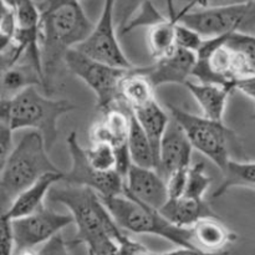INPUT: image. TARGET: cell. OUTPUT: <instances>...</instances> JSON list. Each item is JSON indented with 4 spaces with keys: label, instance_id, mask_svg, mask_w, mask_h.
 Returning <instances> with one entry per match:
<instances>
[{
    "label": "cell",
    "instance_id": "6da1fadb",
    "mask_svg": "<svg viewBox=\"0 0 255 255\" xmlns=\"http://www.w3.org/2000/svg\"><path fill=\"white\" fill-rule=\"evenodd\" d=\"M39 25L42 89L52 91L55 80L65 67V56L79 46L94 29L80 0H42Z\"/></svg>",
    "mask_w": 255,
    "mask_h": 255
},
{
    "label": "cell",
    "instance_id": "7a4b0ae2",
    "mask_svg": "<svg viewBox=\"0 0 255 255\" xmlns=\"http://www.w3.org/2000/svg\"><path fill=\"white\" fill-rule=\"evenodd\" d=\"M192 76L234 91L238 82L255 77V35L233 32L204 39Z\"/></svg>",
    "mask_w": 255,
    "mask_h": 255
},
{
    "label": "cell",
    "instance_id": "3957f363",
    "mask_svg": "<svg viewBox=\"0 0 255 255\" xmlns=\"http://www.w3.org/2000/svg\"><path fill=\"white\" fill-rule=\"evenodd\" d=\"M47 199L52 203L62 204L74 218L76 236L72 244H84L87 252L100 244L114 239L124 233L107 211L99 194L86 187L55 184Z\"/></svg>",
    "mask_w": 255,
    "mask_h": 255
},
{
    "label": "cell",
    "instance_id": "277c9868",
    "mask_svg": "<svg viewBox=\"0 0 255 255\" xmlns=\"http://www.w3.org/2000/svg\"><path fill=\"white\" fill-rule=\"evenodd\" d=\"M76 109L74 102L52 99L31 86L11 99L0 100V121L12 132L25 128L39 132L50 151L59 138L60 119Z\"/></svg>",
    "mask_w": 255,
    "mask_h": 255
},
{
    "label": "cell",
    "instance_id": "5b68a950",
    "mask_svg": "<svg viewBox=\"0 0 255 255\" xmlns=\"http://www.w3.org/2000/svg\"><path fill=\"white\" fill-rule=\"evenodd\" d=\"M62 172L49 156L41 134L26 132L12 148L0 176V213H7L15 199L47 173Z\"/></svg>",
    "mask_w": 255,
    "mask_h": 255
},
{
    "label": "cell",
    "instance_id": "8992f818",
    "mask_svg": "<svg viewBox=\"0 0 255 255\" xmlns=\"http://www.w3.org/2000/svg\"><path fill=\"white\" fill-rule=\"evenodd\" d=\"M101 201L122 231L134 234L156 236L171 242L177 247L196 248L192 243L191 229L174 226L164 218L159 211L144 206L137 199L127 194H120L101 198Z\"/></svg>",
    "mask_w": 255,
    "mask_h": 255
},
{
    "label": "cell",
    "instance_id": "52a82bcc",
    "mask_svg": "<svg viewBox=\"0 0 255 255\" xmlns=\"http://www.w3.org/2000/svg\"><path fill=\"white\" fill-rule=\"evenodd\" d=\"M172 119L183 128L193 149L201 152L211 159L221 171L231 161V144L236 139V133L224 122L207 119L203 115H196L174 105H168Z\"/></svg>",
    "mask_w": 255,
    "mask_h": 255
},
{
    "label": "cell",
    "instance_id": "ba28073f",
    "mask_svg": "<svg viewBox=\"0 0 255 255\" xmlns=\"http://www.w3.org/2000/svg\"><path fill=\"white\" fill-rule=\"evenodd\" d=\"M174 12L167 15L193 29L204 39L233 32L253 34L255 30V1L234 6L193 10L182 15H176Z\"/></svg>",
    "mask_w": 255,
    "mask_h": 255
},
{
    "label": "cell",
    "instance_id": "9c48e42d",
    "mask_svg": "<svg viewBox=\"0 0 255 255\" xmlns=\"http://www.w3.org/2000/svg\"><path fill=\"white\" fill-rule=\"evenodd\" d=\"M65 67L84 81L96 96L97 109L105 112L121 102L120 86L129 70L95 61L79 50L72 49L65 56ZM136 67V66H134Z\"/></svg>",
    "mask_w": 255,
    "mask_h": 255
},
{
    "label": "cell",
    "instance_id": "30bf717a",
    "mask_svg": "<svg viewBox=\"0 0 255 255\" xmlns=\"http://www.w3.org/2000/svg\"><path fill=\"white\" fill-rule=\"evenodd\" d=\"M66 142L71 158V166L69 171L64 172L62 183L69 186L86 187L96 192L101 198L124 194L125 179L116 171L102 173L92 168L87 161L85 148L80 144L76 132L72 131L67 136Z\"/></svg>",
    "mask_w": 255,
    "mask_h": 255
},
{
    "label": "cell",
    "instance_id": "8fae6325",
    "mask_svg": "<svg viewBox=\"0 0 255 255\" xmlns=\"http://www.w3.org/2000/svg\"><path fill=\"white\" fill-rule=\"evenodd\" d=\"M114 1L105 0L99 21L94 25L89 36L75 49L95 61L120 69H133V64L126 56L119 42L114 17Z\"/></svg>",
    "mask_w": 255,
    "mask_h": 255
},
{
    "label": "cell",
    "instance_id": "7c38bea8",
    "mask_svg": "<svg viewBox=\"0 0 255 255\" xmlns=\"http://www.w3.org/2000/svg\"><path fill=\"white\" fill-rule=\"evenodd\" d=\"M71 224H74L71 214L59 213L46 206L26 217L12 219L15 252L44 246Z\"/></svg>",
    "mask_w": 255,
    "mask_h": 255
},
{
    "label": "cell",
    "instance_id": "4fadbf2b",
    "mask_svg": "<svg viewBox=\"0 0 255 255\" xmlns=\"http://www.w3.org/2000/svg\"><path fill=\"white\" fill-rule=\"evenodd\" d=\"M124 194L156 211H159L169 199L166 179L157 169L143 168L134 164H132L125 178Z\"/></svg>",
    "mask_w": 255,
    "mask_h": 255
},
{
    "label": "cell",
    "instance_id": "5bb4252c",
    "mask_svg": "<svg viewBox=\"0 0 255 255\" xmlns=\"http://www.w3.org/2000/svg\"><path fill=\"white\" fill-rule=\"evenodd\" d=\"M192 152L193 147L186 132L171 117L159 147L157 172L166 179L174 172L188 169L191 167Z\"/></svg>",
    "mask_w": 255,
    "mask_h": 255
},
{
    "label": "cell",
    "instance_id": "9a60e30c",
    "mask_svg": "<svg viewBox=\"0 0 255 255\" xmlns=\"http://www.w3.org/2000/svg\"><path fill=\"white\" fill-rule=\"evenodd\" d=\"M196 62V52L178 47L168 56L144 66L143 72L156 89L168 84L184 85L193 74Z\"/></svg>",
    "mask_w": 255,
    "mask_h": 255
},
{
    "label": "cell",
    "instance_id": "2e32d148",
    "mask_svg": "<svg viewBox=\"0 0 255 255\" xmlns=\"http://www.w3.org/2000/svg\"><path fill=\"white\" fill-rule=\"evenodd\" d=\"M102 114V119L95 122L90 128L91 142H106L114 147L115 151L127 148L132 120L131 110L121 102Z\"/></svg>",
    "mask_w": 255,
    "mask_h": 255
},
{
    "label": "cell",
    "instance_id": "e0dca14e",
    "mask_svg": "<svg viewBox=\"0 0 255 255\" xmlns=\"http://www.w3.org/2000/svg\"><path fill=\"white\" fill-rule=\"evenodd\" d=\"M186 89L201 109L202 115L214 121L224 122L228 100L233 90L216 84H206L199 81H187Z\"/></svg>",
    "mask_w": 255,
    "mask_h": 255
},
{
    "label": "cell",
    "instance_id": "ac0fdd59",
    "mask_svg": "<svg viewBox=\"0 0 255 255\" xmlns=\"http://www.w3.org/2000/svg\"><path fill=\"white\" fill-rule=\"evenodd\" d=\"M159 213L181 228H191L203 218L218 217L206 199H194L186 196L169 198L159 209Z\"/></svg>",
    "mask_w": 255,
    "mask_h": 255
},
{
    "label": "cell",
    "instance_id": "d6986e66",
    "mask_svg": "<svg viewBox=\"0 0 255 255\" xmlns=\"http://www.w3.org/2000/svg\"><path fill=\"white\" fill-rule=\"evenodd\" d=\"M189 229L193 246L209 253H222L226 247L234 243L238 238L234 232L219 221V217L201 219Z\"/></svg>",
    "mask_w": 255,
    "mask_h": 255
},
{
    "label": "cell",
    "instance_id": "ffe728a7",
    "mask_svg": "<svg viewBox=\"0 0 255 255\" xmlns=\"http://www.w3.org/2000/svg\"><path fill=\"white\" fill-rule=\"evenodd\" d=\"M64 172L65 171L59 172V173L45 174L32 186L25 189L11 204L10 209L7 211V216L11 219L22 218V217L35 213L42 207H45V199L49 196V192L51 191L55 184L62 182Z\"/></svg>",
    "mask_w": 255,
    "mask_h": 255
},
{
    "label": "cell",
    "instance_id": "44dd1931",
    "mask_svg": "<svg viewBox=\"0 0 255 255\" xmlns=\"http://www.w3.org/2000/svg\"><path fill=\"white\" fill-rule=\"evenodd\" d=\"M156 87L152 85L143 67H133L127 72L120 86V97L131 111L143 107L156 100Z\"/></svg>",
    "mask_w": 255,
    "mask_h": 255
},
{
    "label": "cell",
    "instance_id": "7402d4cb",
    "mask_svg": "<svg viewBox=\"0 0 255 255\" xmlns=\"http://www.w3.org/2000/svg\"><path fill=\"white\" fill-rule=\"evenodd\" d=\"M132 115L137 120L139 126L142 127L146 136L148 137L154 154H156L157 167H158L159 147H161L164 132H166L169 121H171L168 112L157 102V100H154L153 102L146 105V106L133 110Z\"/></svg>",
    "mask_w": 255,
    "mask_h": 255
},
{
    "label": "cell",
    "instance_id": "603a6c76",
    "mask_svg": "<svg viewBox=\"0 0 255 255\" xmlns=\"http://www.w3.org/2000/svg\"><path fill=\"white\" fill-rule=\"evenodd\" d=\"M177 21L164 15L156 24L147 27V46L151 56L156 60L166 57L176 51Z\"/></svg>",
    "mask_w": 255,
    "mask_h": 255
},
{
    "label": "cell",
    "instance_id": "cb8c5ba5",
    "mask_svg": "<svg viewBox=\"0 0 255 255\" xmlns=\"http://www.w3.org/2000/svg\"><path fill=\"white\" fill-rule=\"evenodd\" d=\"M222 173L223 182L213 193V198L224 196L232 188H251L255 191V161L231 159Z\"/></svg>",
    "mask_w": 255,
    "mask_h": 255
},
{
    "label": "cell",
    "instance_id": "d4e9b609",
    "mask_svg": "<svg viewBox=\"0 0 255 255\" xmlns=\"http://www.w3.org/2000/svg\"><path fill=\"white\" fill-rule=\"evenodd\" d=\"M127 147H128L132 164L143 167V168L157 169V158L151 146V142L133 115H132Z\"/></svg>",
    "mask_w": 255,
    "mask_h": 255
},
{
    "label": "cell",
    "instance_id": "484cf974",
    "mask_svg": "<svg viewBox=\"0 0 255 255\" xmlns=\"http://www.w3.org/2000/svg\"><path fill=\"white\" fill-rule=\"evenodd\" d=\"M87 161L92 168L102 173L116 171V153L111 144L106 142H91L89 148H85Z\"/></svg>",
    "mask_w": 255,
    "mask_h": 255
},
{
    "label": "cell",
    "instance_id": "4316f807",
    "mask_svg": "<svg viewBox=\"0 0 255 255\" xmlns=\"http://www.w3.org/2000/svg\"><path fill=\"white\" fill-rule=\"evenodd\" d=\"M212 184V178L207 173L206 164L203 162L193 164L189 167L187 184L183 196L194 199H206L207 192Z\"/></svg>",
    "mask_w": 255,
    "mask_h": 255
},
{
    "label": "cell",
    "instance_id": "83f0119b",
    "mask_svg": "<svg viewBox=\"0 0 255 255\" xmlns=\"http://www.w3.org/2000/svg\"><path fill=\"white\" fill-rule=\"evenodd\" d=\"M144 1L146 0H115L114 17L119 32L133 19Z\"/></svg>",
    "mask_w": 255,
    "mask_h": 255
},
{
    "label": "cell",
    "instance_id": "f1b7e54d",
    "mask_svg": "<svg viewBox=\"0 0 255 255\" xmlns=\"http://www.w3.org/2000/svg\"><path fill=\"white\" fill-rule=\"evenodd\" d=\"M176 37L177 47L189 50V51H193L196 54L201 49L202 44L204 41V37L201 36L198 32L178 21H177L176 27Z\"/></svg>",
    "mask_w": 255,
    "mask_h": 255
},
{
    "label": "cell",
    "instance_id": "f546056e",
    "mask_svg": "<svg viewBox=\"0 0 255 255\" xmlns=\"http://www.w3.org/2000/svg\"><path fill=\"white\" fill-rule=\"evenodd\" d=\"M181 1L186 2V5L179 11L176 10V12H174L176 15L186 14V12L199 9H214V7L234 6V5L247 4V2L255 1V0H181Z\"/></svg>",
    "mask_w": 255,
    "mask_h": 255
},
{
    "label": "cell",
    "instance_id": "4dcf8cb0",
    "mask_svg": "<svg viewBox=\"0 0 255 255\" xmlns=\"http://www.w3.org/2000/svg\"><path fill=\"white\" fill-rule=\"evenodd\" d=\"M15 243L12 219L7 213H0V255H14Z\"/></svg>",
    "mask_w": 255,
    "mask_h": 255
},
{
    "label": "cell",
    "instance_id": "1f68e13d",
    "mask_svg": "<svg viewBox=\"0 0 255 255\" xmlns=\"http://www.w3.org/2000/svg\"><path fill=\"white\" fill-rule=\"evenodd\" d=\"M117 247H119L120 255H153V252L149 251L148 248L141 244L139 242L129 238L126 232L119 237L116 241Z\"/></svg>",
    "mask_w": 255,
    "mask_h": 255
},
{
    "label": "cell",
    "instance_id": "d6a6232c",
    "mask_svg": "<svg viewBox=\"0 0 255 255\" xmlns=\"http://www.w3.org/2000/svg\"><path fill=\"white\" fill-rule=\"evenodd\" d=\"M12 131L5 122L0 121V176H1L7 158L12 151Z\"/></svg>",
    "mask_w": 255,
    "mask_h": 255
},
{
    "label": "cell",
    "instance_id": "836d02e7",
    "mask_svg": "<svg viewBox=\"0 0 255 255\" xmlns=\"http://www.w3.org/2000/svg\"><path fill=\"white\" fill-rule=\"evenodd\" d=\"M188 169H182V171L174 172V173H172L171 176L166 178L169 198H178V197L183 196L187 184Z\"/></svg>",
    "mask_w": 255,
    "mask_h": 255
},
{
    "label": "cell",
    "instance_id": "e575fe53",
    "mask_svg": "<svg viewBox=\"0 0 255 255\" xmlns=\"http://www.w3.org/2000/svg\"><path fill=\"white\" fill-rule=\"evenodd\" d=\"M40 255H72L70 252V244L65 242L61 234H57L47 243H45L39 251Z\"/></svg>",
    "mask_w": 255,
    "mask_h": 255
},
{
    "label": "cell",
    "instance_id": "d590c367",
    "mask_svg": "<svg viewBox=\"0 0 255 255\" xmlns=\"http://www.w3.org/2000/svg\"><path fill=\"white\" fill-rule=\"evenodd\" d=\"M16 22L12 10L5 4L4 0H0V31H4L14 36Z\"/></svg>",
    "mask_w": 255,
    "mask_h": 255
},
{
    "label": "cell",
    "instance_id": "8d00e7d4",
    "mask_svg": "<svg viewBox=\"0 0 255 255\" xmlns=\"http://www.w3.org/2000/svg\"><path fill=\"white\" fill-rule=\"evenodd\" d=\"M153 255H227V253H209V252L201 251L198 248H184V247H177V249L163 253H154Z\"/></svg>",
    "mask_w": 255,
    "mask_h": 255
},
{
    "label": "cell",
    "instance_id": "74e56055",
    "mask_svg": "<svg viewBox=\"0 0 255 255\" xmlns=\"http://www.w3.org/2000/svg\"><path fill=\"white\" fill-rule=\"evenodd\" d=\"M236 90L237 91H241L243 95H246V96L253 102L255 107V77L238 82V84L234 86V91H236Z\"/></svg>",
    "mask_w": 255,
    "mask_h": 255
},
{
    "label": "cell",
    "instance_id": "f35d334b",
    "mask_svg": "<svg viewBox=\"0 0 255 255\" xmlns=\"http://www.w3.org/2000/svg\"><path fill=\"white\" fill-rule=\"evenodd\" d=\"M12 36L10 34H6L4 31H0V55L11 45Z\"/></svg>",
    "mask_w": 255,
    "mask_h": 255
},
{
    "label": "cell",
    "instance_id": "ab89813d",
    "mask_svg": "<svg viewBox=\"0 0 255 255\" xmlns=\"http://www.w3.org/2000/svg\"><path fill=\"white\" fill-rule=\"evenodd\" d=\"M14 255H40L39 251L36 249H21V251H16Z\"/></svg>",
    "mask_w": 255,
    "mask_h": 255
},
{
    "label": "cell",
    "instance_id": "60d3db41",
    "mask_svg": "<svg viewBox=\"0 0 255 255\" xmlns=\"http://www.w3.org/2000/svg\"><path fill=\"white\" fill-rule=\"evenodd\" d=\"M4 1H5V4H6L7 6L10 7V9L14 10L15 7H16L17 5H19V2L21 1V0H4Z\"/></svg>",
    "mask_w": 255,
    "mask_h": 255
}]
</instances>
